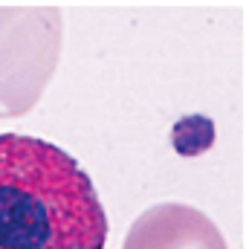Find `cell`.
<instances>
[{"mask_svg":"<svg viewBox=\"0 0 246 249\" xmlns=\"http://www.w3.org/2000/svg\"><path fill=\"white\" fill-rule=\"evenodd\" d=\"M217 142V124L206 113H188L180 116L174 127H171V148L183 157V160H194L206 151H211Z\"/></svg>","mask_w":246,"mask_h":249,"instance_id":"obj_4","label":"cell"},{"mask_svg":"<svg viewBox=\"0 0 246 249\" xmlns=\"http://www.w3.org/2000/svg\"><path fill=\"white\" fill-rule=\"evenodd\" d=\"M122 249H229L217 223L188 203H159L142 212Z\"/></svg>","mask_w":246,"mask_h":249,"instance_id":"obj_3","label":"cell"},{"mask_svg":"<svg viewBox=\"0 0 246 249\" xmlns=\"http://www.w3.org/2000/svg\"><path fill=\"white\" fill-rule=\"evenodd\" d=\"M64 20L53 3H0V119L29 113L61 58Z\"/></svg>","mask_w":246,"mask_h":249,"instance_id":"obj_2","label":"cell"},{"mask_svg":"<svg viewBox=\"0 0 246 249\" xmlns=\"http://www.w3.org/2000/svg\"><path fill=\"white\" fill-rule=\"evenodd\" d=\"M105 244V206L75 157L38 136L0 133V249Z\"/></svg>","mask_w":246,"mask_h":249,"instance_id":"obj_1","label":"cell"}]
</instances>
